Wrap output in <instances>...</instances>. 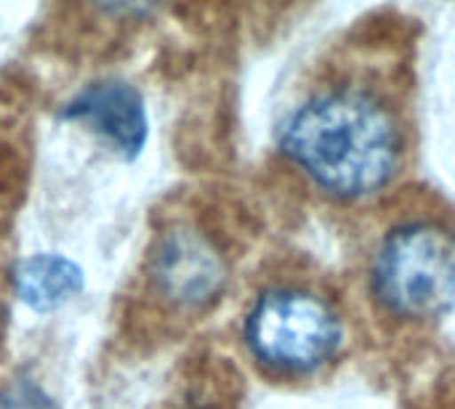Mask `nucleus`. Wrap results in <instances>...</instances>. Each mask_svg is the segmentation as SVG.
<instances>
[{"label":"nucleus","mask_w":455,"mask_h":409,"mask_svg":"<svg viewBox=\"0 0 455 409\" xmlns=\"http://www.w3.org/2000/svg\"><path fill=\"white\" fill-rule=\"evenodd\" d=\"M152 274L157 287L181 306H203L224 285L221 258L195 232L165 234L157 245Z\"/></svg>","instance_id":"nucleus-5"},{"label":"nucleus","mask_w":455,"mask_h":409,"mask_svg":"<svg viewBox=\"0 0 455 409\" xmlns=\"http://www.w3.org/2000/svg\"><path fill=\"white\" fill-rule=\"evenodd\" d=\"M245 341L267 370L309 375L339 354L344 322L320 293L301 285H277L256 298L245 319Z\"/></svg>","instance_id":"nucleus-3"},{"label":"nucleus","mask_w":455,"mask_h":409,"mask_svg":"<svg viewBox=\"0 0 455 409\" xmlns=\"http://www.w3.org/2000/svg\"><path fill=\"white\" fill-rule=\"evenodd\" d=\"M371 282L395 317H443L455 303V234L427 218L392 226L373 256Z\"/></svg>","instance_id":"nucleus-2"},{"label":"nucleus","mask_w":455,"mask_h":409,"mask_svg":"<svg viewBox=\"0 0 455 409\" xmlns=\"http://www.w3.org/2000/svg\"><path fill=\"white\" fill-rule=\"evenodd\" d=\"M64 120H75L123 160H133L149 136V120L141 93L123 80H99L83 88L64 106Z\"/></svg>","instance_id":"nucleus-4"},{"label":"nucleus","mask_w":455,"mask_h":409,"mask_svg":"<svg viewBox=\"0 0 455 409\" xmlns=\"http://www.w3.org/2000/svg\"><path fill=\"white\" fill-rule=\"evenodd\" d=\"M13 290L35 311H53L83 290V271L75 261L40 253L13 266Z\"/></svg>","instance_id":"nucleus-6"},{"label":"nucleus","mask_w":455,"mask_h":409,"mask_svg":"<svg viewBox=\"0 0 455 409\" xmlns=\"http://www.w3.org/2000/svg\"><path fill=\"white\" fill-rule=\"evenodd\" d=\"M283 154L325 194L360 200L400 173L408 152L403 109L381 85L339 77L312 88L280 128Z\"/></svg>","instance_id":"nucleus-1"}]
</instances>
